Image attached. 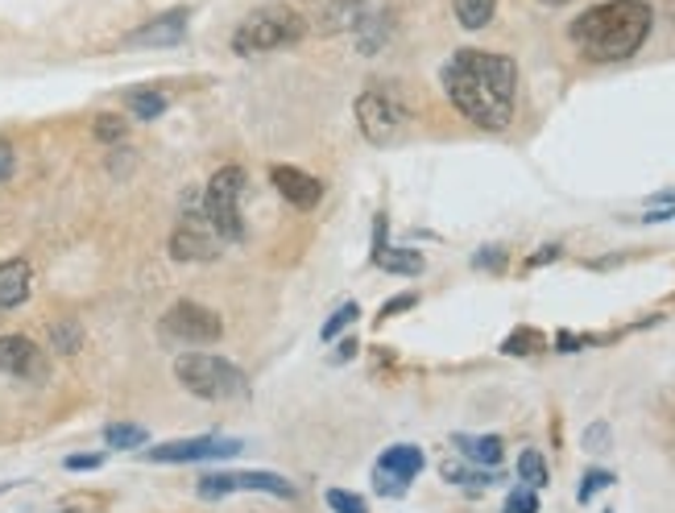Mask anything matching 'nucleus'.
<instances>
[{
  "label": "nucleus",
  "mask_w": 675,
  "mask_h": 513,
  "mask_svg": "<svg viewBox=\"0 0 675 513\" xmlns=\"http://www.w3.org/2000/svg\"><path fill=\"white\" fill-rule=\"evenodd\" d=\"M443 92L457 104L460 117L497 133L514 120L518 67L514 59L494 50H457L443 67Z\"/></svg>",
  "instance_id": "1"
},
{
  "label": "nucleus",
  "mask_w": 675,
  "mask_h": 513,
  "mask_svg": "<svg viewBox=\"0 0 675 513\" xmlns=\"http://www.w3.org/2000/svg\"><path fill=\"white\" fill-rule=\"evenodd\" d=\"M655 25V13L647 0H605L584 9L568 34L577 41V50L593 62H621L642 50V41Z\"/></svg>",
  "instance_id": "2"
},
{
  "label": "nucleus",
  "mask_w": 675,
  "mask_h": 513,
  "mask_svg": "<svg viewBox=\"0 0 675 513\" xmlns=\"http://www.w3.org/2000/svg\"><path fill=\"white\" fill-rule=\"evenodd\" d=\"M307 17L295 4H261L249 17L237 25L233 34V50L240 59H253V55H274V50H286V46H298L307 38Z\"/></svg>",
  "instance_id": "3"
},
{
  "label": "nucleus",
  "mask_w": 675,
  "mask_h": 513,
  "mask_svg": "<svg viewBox=\"0 0 675 513\" xmlns=\"http://www.w3.org/2000/svg\"><path fill=\"white\" fill-rule=\"evenodd\" d=\"M175 377L187 394L203 397V402H224V397H240L249 390V381L233 360H220L208 353H187L175 360Z\"/></svg>",
  "instance_id": "4"
},
{
  "label": "nucleus",
  "mask_w": 675,
  "mask_h": 513,
  "mask_svg": "<svg viewBox=\"0 0 675 513\" xmlns=\"http://www.w3.org/2000/svg\"><path fill=\"white\" fill-rule=\"evenodd\" d=\"M240 187H245V170L240 166H220L208 191H203V216L212 219L220 240H240L245 219H240Z\"/></svg>",
  "instance_id": "5"
},
{
  "label": "nucleus",
  "mask_w": 675,
  "mask_h": 513,
  "mask_svg": "<svg viewBox=\"0 0 675 513\" xmlns=\"http://www.w3.org/2000/svg\"><path fill=\"white\" fill-rule=\"evenodd\" d=\"M191 203H182V216L175 224V232H170V256L175 261H212L220 256L224 249V240L220 232L212 228V219L203 216V203H196V195H187Z\"/></svg>",
  "instance_id": "6"
},
{
  "label": "nucleus",
  "mask_w": 675,
  "mask_h": 513,
  "mask_svg": "<svg viewBox=\"0 0 675 513\" xmlns=\"http://www.w3.org/2000/svg\"><path fill=\"white\" fill-rule=\"evenodd\" d=\"M357 124L374 145H386V141H394L402 133L406 108L398 104L390 87H365L357 99Z\"/></svg>",
  "instance_id": "7"
},
{
  "label": "nucleus",
  "mask_w": 675,
  "mask_h": 513,
  "mask_svg": "<svg viewBox=\"0 0 675 513\" xmlns=\"http://www.w3.org/2000/svg\"><path fill=\"white\" fill-rule=\"evenodd\" d=\"M162 332L170 339H182V344H212V339L224 336V319L208 307H199L191 298H179L166 315H162Z\"/></svg>",
  "instance_id": "8"
},
{
  "label": "nucleus",
  "mask_w": 675,
  "mask_h": 513,
  "mask_svg": "<svg viewBox=\"0 0 675 513\" xmlns=\"http://www.w3.org/2000/svg\"><path fill=\"white\" fill-rule=\"evenodd\" d=\"M423 452H418L415 443H398V448H386L378 455V464H374V489L381 497H402L411 489V480L423 473Z\"/></svg>",
  "instance_id": "9"
},
{
  "label": "nucleus",
  "mask_w": 675,
  "mask_h": 513,
  "mask_svg": "<svg viewBox=\"0 0 675 513\" xmlns=\"http://www.w3.org/2000/svg\"><path fill=\"white\" fill-rule=\"evenodd\" d=\"M245 452L240 439H220V434H208V439H175V443H162V448H150V464H196V460H237Z\"/></svg>",
  "instance_id": "10"
},
{
  "label": "nucleus",
  "mask_w": 675,
  "mask_h": 513,
  "mask_svg": "<svg viewBox=\"0 0 675 513\" xmlns=\"http://www.w3.org/2000/svg\"><path fill=\"white\" fill-rule=\"evenodd\" d=\"M237 489L270 493V497H282V501L295 497V485H291L286 476H274V473H220V476H203V480H199V497H208V501H220V497L237 493Z\"/></svg>",
  "instance_id": "11"
},
{
  "label": "nucleus",
  "mask_w": 675,
  "mask_h": 513,
  "mask_svg": "<svg viewBox=\"0 0 675 513\" xmlns=\"http://www.w3.org/2000/svg\"><path fill=\"white\" fill-rule=\"evenodd\" d=\"M187 9H170V13H162V17L145 21V25H138L129 38H125V46L129 50H162V46H179L182 38H187Z\"/></svg>",
  "instance_id": "12"
},
{
  "label": "nucleus",
  "mask_w": 675,
  "mask_h": 513,
  "mask_svg": "<svg viewBox=\"0 0 675 513\" xmlns=\"http://www.w3.org/2000/svg\"><path fill=\"white\" fill-rule=\"evenodd\" d=\"M307 29L319 34H344L357 29V21L365 17V0H307Z\"/></svg>",
  "instance_id": "13"
},
{
  "label": "nucleus",
  "mask_w": 675,
  "mask_h": 513,
  "mask_svg": "<svg viewBox=\"0 0 675 513\" xmlns=\"http://www.w3.org/2000/svg\"><path fill=\"white\" fill-rule=\"evenodd\" d=\"M270 182L279 187V195L291 207H298V212H311V207H319V199H323V182L316 175H307V170H298V166H286V162L270 166Z\"/></svg>",
  "instance_id": "14"
},
{
  "label": "nucleus",
  "mask_w": 675,
  "mask_h": 513,
  "mask_svg": "<svg viewBox=\"0 0 675 513\" xmlns=\"http://www.w3.org/2000/svg\"><path fill=\"white\" fill-rule=\"evenodd\" d=\"M0 373L38 381V377L46 373L42 348L34 344V339H25V336H0Z\"/></svg>",
  "instance_id": "15"
},
{
  "label": "nucleus",
  "mask_w": 675,
  "mask_h": 513,
  "mask_svg": "<svg viewBox=\"0 0 675 513\" xmlns=\"http://www.w3.org/2000/svg\"><path fill=\"white\" fill-rule=\"evenodd\" d=\"M29 277H34V270L21 256L0 265V311H13V307H21L29 298Z\"/></svg>",
  "instance_id": "16"
},
{
  "label": "nucleus",
  "mask_w": 675,
  "mask_h": 513,
  "mask_svg": "<svg viewBox=\"0 0 675 513\" xmlns=\"http://www.w3.org/2000/svg\"><path fill=\"white\" fill-rule=\"evenodd\" d=\"M452 443H457L460 452L469 455V464H477V468H497L501 464V439L497 434H452Z\"/></svg>",
  "instance_id": "17"
},
{
  "label": "nucleus",
  "mask_w": 675,
  "mask_h": 513,
  "mask_svg": "<svg viewBox=\"0 0 675 513\" xmlns=\"http://www.w3.org/2000/svg\"><path fill=\"white\" fill-rule=\"evenodd\" d=\"M353 34H357L360 55H378L381 46L390 41V17H386V13H374V17L365 13V17L357 21V29H353Z\"/></svg>",
  "instance_id": "18"
},
{
  "label": "nucleus",
  "mask_w": 675,
  "mask_h": 513,
  "mask_svg": "<svg viewBox=\"0 0 675 513\" xmlns=\"http://www.w3.org/2000/svg\"><path fill=\"white\" fill-rule=\"evenodd\" d=\"M125 108L138 120H158L162 112L170 108V99L162 96V92H154V87H141V92H129V96H125Z\"/></svg>",
  "instance_id": "19"
},
{
  "label": "nucleus",
  "mask_w": 675,
  "mask_h": 513,
  "mask_svg": "<svg viewBox=\"0 0 675 513\" xmlns=\"http://www.w3.org/2000/svg\"><path fill=\"white\" fill-rule=\"evenodd\" d=\"M452 9L464 29H485L497 13V0H452Z\"/></svg>",
  "instance_id": "20"
},
{
  "label": "nucleus",
  "mask_w": 675,
  "mask_h": 513,
  "mask_svg": "<svg viewBox=\"0 0 675 513\" xmlns=\"http://www.w3.org/2000/svg\"><path fill=\"white\" fill-rule=\"evenodd\" d=\"M145 439H150V431L138 427V422H112V427H104V443L117 448V452H133Z\"/></svg>",
  "instance_id": "21"
},
{
  "label": "nucleus",
  "mask_w": 675,
  "mask_h": 513,
  "mask_svg": "<svg viewBox=\"0 0 675 513\" xmlns=\"http://www.w3.org/2000/svg\"><path fill=\"white\" fill-rule=\"evenodd\" d=\"M374 261H378L381 270H390V274H406V277L423 274V256L411 253V249H381Z\"/></svg>",
  "instance_id": "22"
},
{
  "label": "nucleus",
  "mask_w": 675,
  "mask_h": 513,
  "mask_svg": "<svg viewBox=\"0 0 675 513\" xmlns=\"http://www.w3.org/2000/svg\"><path fill=\"white\" fill-rule=\"evenodd\" d=\"M443 480H452V485H464V489H485V485H494L497 473L494 468H460V464H443Z\"/></svg>",
  "instance_id": "23"
},
{
  "label": "nucleus",
  "mask_w": 675,
  "mask_h": 513,
  "mask_svg": "<svg viewBox=\"0 0 675 513\" xmlns=\"http://www.w3.org/2000/svg\"><path fill=\"white\" fill-rule=\"evenodd\" d=\"M518 476L531 485V489H543L547 480H552V473H547V460L538 452H522L518 455Z\"/></svg>",
  "instance_id": "24"
},
{
  "label": "nucleus",
  "mask_w": 675,
  "mask_h": 513,
  "mask_svg": "<svg viewBox=\"0 0 675 513\" xmlns=\"http://www.w3.org/2000/svg\"><path fill=\"white\" fill-rule=\"evenodd\" d=\"M357 315H360L357 302H344V307H340L336 315H332V319H328V323H323V327H319V339H323V344H332V339H340V336H344V327H353V323H357Z\"/></svg>",
  "instance_id": "25"
},
{
  "label": "nucleus",
  "mask_w": 675,
  "mask_h": 513,
  "mask_svg": "<svg viewBox=\"0 0 675 513\" xmlns=\"http://www.w3.org/2000/svg\"><path fill=\"white\" fill-rule=\"evenodd\" d=\"M547 344H543V336H538L535 327H518L514 336L501 344V353L506 356H531V353H543Z\"/></svg>",
  "instance_id": "26"
},
{
  "label": "nucleus",
  "mask_w": 675,
  "mask_h": 513,
  "mask_svg": "<svg viewBox=\"0 0 675 513\" xmlns=\"http://www.w3.org/2000/svg\"><path fill=\"white\" fill-rule=\"evenodd\" d=\"M50 339H55V348H59L62 356H75L83 348V332L80 323H71V319H62V323H55L50 327Z\"/></svg>",
  "instance_id": "27"
},
{
  "label": "nucleus",
  "mask_w": 675,
  "mask_h": 513,
  "mask_svg": "<svg viewBox=\"0 0 675 513\" xmlns=\"http://www.w3.org/2000/svg\"><path fill=\"white\" fill-rule=\"evenodd\" d=\"M92 133H96V141H104V145H117V141H125L129 124H125V117H117V112H99L96 124H92Z\"/></svg>",
  "instance_id": "28"
},
{
  "label": "nucleus",
  "mask_w": 675,
  "mask_h": 513,
  "mask_svg": "<svg viewBox=\"0 0 675 513\" xmlns=\"http://www.w3.org/2000/svg\"><path fill=\"white\" fill-rule=\"evenodd\" d=\"M323 497H328L332 513H369V505H365L357 493H348V489H328Z\"/></svg>",
  "instance_id": "29"
},
{
  "label": "nucleus",
  "mask_w": 675,
  "mask_h": 513,
  "mask_svg": "<svg viewBox=\"0 0 675 513\" xmlns=\"http://www.w3.org/2000/svg\"><path fill=\"white\" fill-rule=\"evenodd\" d=\"M617 476L614 473H605V468H593V473L580 480V489H577V501H593V493H601V489H609Z\"/></svg>",
  "instance_id": "30"
},
{
  "label": "nucleus",
  "mask_w": 675,
  "mask_h": 513,
  "mask_svg": "<svg viewBox=\"0 0 675 513\" xmlns=\"http://www.w3.org/2000/svg\"><path fill=\"white\" fill-rule=\"evenodd\" d=\"M538 489H531V485H526V489H514V493L506 497V505H501V510L506 513H538Z\"/></svg>",
  "instance_id": "31"
},
{
  "label": "nucleus",
  "mask_w": 675,
  "mask_h": 513,
  "mask_svg": "<svg viewBox=\"0 0 675 513\" xmlns=\"http://www.w3.org/2000/svg\"><path fill=\"white\" fill-rule=\"evenodd\" d=\"M411 307H418V295H398L394 302H386V307L378 311V323H386V319L402 315V311H411Z\"/></svg>",
  "instance_id": "32"
},
{
  "label": "nucleus",
  "mask_w": 675,
  "mask_h": 513,
  "mask_svg": "<svg viewBox=\"0 0 675 513\" xmlns=\"http://www.w3.org/2000/svg\"><path fill=\"white\" fill-rule=\"evenodd\" d=\"M584 448H589V452H605V448H609V427H605V422H593L589 434H584Z\"/></svg>",
  "instance_id": "33"
},
{
  "label": "nucleus",
  "mask_w": 675,
  "mask_h": 513,
  "mask_svg": "<svg viewBox=\"0 0 675 513\" xmlns=\"http://www.w3.org/2000/svg\"><path fill=\"white\" fill-rule=\"evenodd\" d=\"M501 261H506V249H497V244H489V249H481V253L473 256L477 270H501Z\"/></svg>",
  "instance_id": "34"
},
{
  "label": "nucleus",
  "mask_w": 675,
  "mask_h": 513,
  "mask_svg": "<svg viewBox=\"0 0 675 513\" xmlns=\"http://www.w3.org/2000/svg\"><path fill=\"white\" fill-rule=\"evenodd\" d=\"M99 464H104V455H96V452L71 455V460H67V468H71V473H92V468H99Z\"/></svg>",
  "instance_id": "35"
},
{
  "label": "nucleus",
  "mask_w": 675,
  "mask_h": 513,
  "mask_svg": "<svg viewBox=\"0 0 675 513\" xmlns=\"http://www.w3.org/2000/svg\"><path fill=\"white\" fill-rule=\"evenodd\" d=\"M13 175V145L0 138V182Z\"/></svg>",
  "instance_id": "36"
},
{
  "label": "nucleus",
  "mask_w": 675,
  "mask_h": 513,
  "mask_svg": "<svg viewBox=\"0 0 675 513\" xmlns=\"http://www.w3.org/2000/svg\"><path fill=\"white\" fill-rule=\"evenodd\" d=\"M353 356H357V339H340V348H336V356H332V360H336V365H344V360H353Z\"/></svg>",
  "instance_id": "37"
},
{
  "label": "nucleus",
  "mask_w": 675,
  "mask_h": 513,
  "mask_svg": "<svg viewBox=\"0 0 675 513\" xmlns=\"http://www.w3.org/2000/svg\"><path fill=\"white\" fill-rule=\"evenodd\" d=\"M552 256H559V249L552 244V249H543L538 256H531V265H543V261H552Z\"/></svg>",
  "instance_id": "38"
},
{
  "label": "nucleus",
  "mask_w": 675,
  "mask_h": 513,
  "mask_svg": "<svg viewBox=\"0 0 675 513\" xmlns=\"http://www.w3.org/2000/svg\"><path fill=\"white\" fill-rule=\"evenodd\" d=\"M543 4H564V0H543Z\"/></svg>",
  "instance_id": "39"
}]
</instances>
